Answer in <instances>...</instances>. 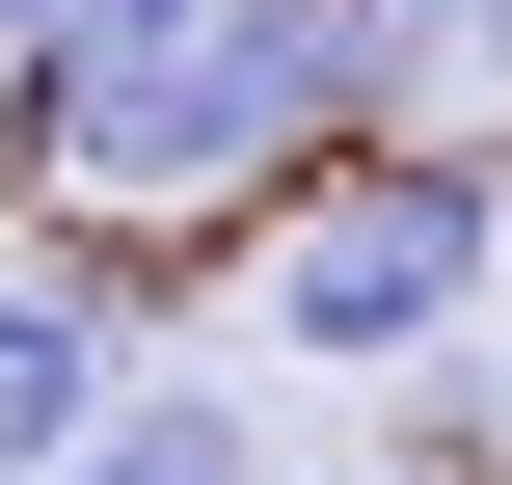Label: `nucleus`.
<instances>
[{
	"instance_id": "1",
	"label": "nucleus",
	"mask_w": 512,
	"mask_h": 485,
	"mask_svg": "<svg viewBox=\"0 0 512 485\" xmlns=\"http://www.w3.org/2000/svg\"><path fill=\"white\" fill-rule=\"evenodd\" d=\"M459 324H486V162H324L297 243H270V351L405 378V351H459Z\"/></svg>"
},
{
	"instance_id": "2",
	"label": "nucleus",
	"mask_w": 512,
	"mask_h": 485,
	"mask_svg": "<svg viewBox=\"0 0 512 485\" xmlns=\"http://www.w3.org/2000/svg\"><path fill=\"white\" fill-rule=\"evenodd\" d=\"M378 0H216V54H189V108H162V189H243V162H297V135H351L378 108ZM135 189V216H162Z\"/></svg>"
},
{
	"instance_id": "3",
	"label": "nucleus",
	"mask_w": 512,
	"mask_h": 485,
	"mask_svg": "<svg viewBox=\"0 0 512 485\" xmlns=\"http://www.w3.org/2000/svg\"><path fill=\"white\" fill-rule=\"evenodd\" d=\"M81 432H108V324L0 297V485H81Z\"/></svg>"
},
{
	"instance_id": "4",
	"label": "nucleus",
	"mask_w": 512,
	"mask_h": 485,
	"mask_svg": "<svg viewBox=\"0 0 512 485\" xmlns=\"http://www.w3.org/2000/svg\"><path fill=\"white\" fill-rule=\"evenodd\" d=\"M81 485H270V432H243L216 378H108V432H81Z\"/></svg>"
},
{
	"instance_id": "5",
	"label": "nucleus",
	"mask_w": 512,
	"mask_h": 485,
	"mask_svg": "<svg viewBox=\"0 0 512 485\" xmlns=\"http://www.w3.org/2000/svg\"><path fill=\"white\" fill-rule=\"evenodd\" d=\"M54 54H81V0H0V81H54Z\"/></svg>"
},
{
	"instance_id": "6",
	"label": "nucleus",
	"mask_w": 512,
	"mask_h": 485,
	"mask_svg": "<svg viewBox=\"0 0 512 485\" xmlns=\"http://www.w3.org/2000/svg\"><path fill=\"white\" fill-rule=\"evenodd\" d=\"M459 81H486V108H512V0H459Z\"/></svg>"
},
{
	"instance_id": "7",
	"label": "nucleus",
	"mask_w": 512,
	"mask_h": 485,
	"mask_svg": "<svg viewBox=\"0 0 512 485\" xmlns=\"http://www.w3.org/2000/svg\"><path fill=\"white\" fill-rule=\"evenodd\" d=\"M378 485H459V459H378Z\"/></svg>"
}]
</instances>
